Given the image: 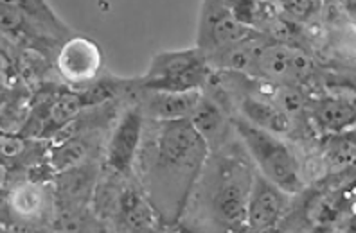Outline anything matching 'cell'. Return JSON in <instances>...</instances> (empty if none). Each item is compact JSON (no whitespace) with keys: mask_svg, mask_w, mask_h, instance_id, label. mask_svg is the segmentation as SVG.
<instances>
[{"mask_svg":"<svg viewBox=\"0 0 356 233\" xmlns=\"http://www.w3.org/2000/svg\"><path fill=\"white\" fill-rule=\"evenodd\" d=\"M209 155L207 144L189 121L153 122L146 119L135 162V180L164 228H177Z\"/></svg>","mask_w":356,"mask_h":233,"instance_id":"6da1fadb","label":"cell"},{"mask_svg":"<svg viewBox=\"0 0 356 233\" xmlns=\"http://www.w3.org/2000/svg\"><path fill=\"white\" fill-rule=\"evenodd\" d=\"M256 167L239 140L213 151L184 207L177 233H248L247 207Z\"/></svg>","mask_w":356,"mask_h":233,"instance_id":"7a4b0ae2","label":"cell"},{"mask_svg":"<svg viewBox=\"0 0 356 233\" xmlns=\"http://www.w3.org/2000/svg\"><path fill=\"white\" fill-rule=\"evenodd\" d=\"M234 130L257 173L290 196H297L305 190L300 155L290 140L259 130L238 116H234Z\"/></svg>","mask_w":356,"mask_h":233,"instance_id":"3957f363","label":"cell"},{"mask_svg":"<svg viewBox=\"0 0 356 233\" xmlns=\"http://www.w3.org/2000/svg\"><path fill=\"white\" fill-rule=\"evenodd\" d=\"M214 72L207 58L196 47L159 52L149 61L144 76L135 79V88L146 92H204Z\"/></svg>","mask_w":356,"mask_h":233,"instance_id":"277c9868","label":"cell"},{"mask_svg":"<svg viewBox=\"0 0 356 233\" xmlns=\"http://www.w3.org/2000/svg\"><path fill=\"white\" fill-rule=\"evenodd\" d=\"M252 78L265 79L281 87H299L308 90V87L317 85L322 76L318 74L315 60L305 47L266 40L257 52Z\"/></svg>","mask_w":356,"mask_h":233,"instance_id":"5b68a950","label":"cell"},{"mask_svg":"<svg viewBox=\"0 0 356 233\" xmlns=\"http://www.w3.org/2000/svg\"><path fill=\"white\" fill-rule=\"evenodd\" d=\"M56 214L52 182L18 180L4 190V221L27 228L51 230Z\"/></svg>","mask_w":356,"mask_h":233,"instance_id":"8992f818","label":"cell"},{"mask_svg":"<svg viewBox=\"0 0 356 233\" xmlns=\"http://www.w3.org/2000/svg\"><path fill=\"white\" fill-rule=\"evenodd\" d=\"M144 126H146V116L131 97L130 104L122 108L115 124L110 128L103 160H101L103 169L122 178H135V162L139 156Z\"/></svg>","mask_w":356,"mask_h":233,"instance_id":"52a82bcc","label":"cell"},{"mask_svg":"<svg viewBox=\"0 0 356 233\" xmlns=\"http://www.w3.org/2000/svg\"><path fill=\"white\" fill-rule=\"evenodd\" d=\"M54 67L67 88L81 92L103 76V49L96 40L87 36H70L65 44L58 47Z\"/></svg>","mask_w":356,"mask_h":233,"instance_id":"ba28073f","label":"cell"},{"mask_svg":"<svg viewBox=\"0 0 356 233\" xmlns=\"http://www.w3.org/2000/svg\"><path fill=\"white\" fill-rule=\"evenodd\" d=\"M256 33L257 31L239 22L227 2H202L196 31V49L205 58L241 44L245 40L252 38Z\"/></svg>","mask_w":356,"mask_h":233,"instance_id":"9c48e42d","label":"cell"},{"mask_svg":"<svg viewBox=\"0 0 356 233\" xmlns=\"http://www.w3.org/2000/svg\"><path fill=\"white\" fill-rule=\"evenodd\" d=\"M308 122L317 137L351 133L356 128V92H312Z\"/></svg>","mask_w":356,"mask_h":233,"instance_id":"30bf717a","label":"cell"},{"mask_svg":"<svg viewBox=\"0 0 356 233\" xmlns=\"http://www.w3.org/2000/svg\"><path fill=\"white\" fill-rule=\"evenodd\" d=\"M291 198L293 196L286 194L284 190L256 171L247 207L248 233H261L277 228L293 205Z\"/></svg>","mask_w":356,"mask_h":233,"instance_id":"8fae6325","label":"cell"},{"mask_svg":"<svg viewBox=\"0 0 356 233\" xmlns=\"http://www.w3.org/2000/svg\"><path fill=\"white\" fill-rule=\"evenodd\" d=\"M189 122L195 131L207 144L209 151H218L223 146L236 139L234 115L218 95L213 92L204 90L200 103L195 108Z\"/></svg>","mask_w":356,"mask_h":233,"instance_id":"7c38bea8","label":"cell"},{"mask_svg":"<svg viewBox=\"0 0 356 233\" xmlns=\"http://www.w3.org/2000/svg\"><path fill=\"white\" fill-rule=\"evenodd\" d=\"M135 83V79H134ZM204 92H146L134 88V99L143 110L144 116L153 122L189 121L200 103Z\"/></svg>","mask_w":356,"mask_h":233,"instance_id":"4fadbf2b","label":"cell"},{"mask_svg":"<svg viewBox=\"0 0 356 233\" xmlns=\"http://www.w3.org/2000/svg\"><path fill=\"white\" fill-rule=\"evenodd\" d=\"M321 156L326 176H340L356 169V139L353 133L322 137Z\"/></svg>","mask_w":356,"mask_h":233,"instance_id":"5bb4252c","label":"cell"},{"mask_svg":"<svg viewBox=\"0 0 356 233\" xmlns=\"http://www.w3.org/2000/svg\"><path fill=\"white\" fill-rule=\"evenodd\" d=\"M277 13L288 22L300 26V24L313 22L324 9V2L313 0H286V2H274Z\"/></svg>","mask_w":356,"mask_h":233,"instance_id":"9a60e30c","label":"cell"},{"mask_svg":"<svg viewBox=\"0 0 356 233\" xmlns=\"http://www.w3.org/2000/svg\"><path fill=\"white\" fill-rule=\"evenodd\" d=\"M308 233H330L327 226H317V228H312Z\"/></svg>","mask_w":356,"mask_h":233,"instance_id":"2e32d148","label":"cell"},{"mask_svg":"<svg viewBox=\"0 0 356 233\" xmlns=\"http://www.w3.org/2000/svg\"><path fill=\"white\" fill-rule=\"evenodd\" d=\"M149 233H177V232L171 228H164V226H161V228H155L153 232H149Z\"/></svg>","mask_w":356,"mask_h":233,"instance_id":"e0dca14e","label":"cell"},{"mask_svg":"<svg viewBox=\"0 0 356 233\" xmlns=\"http://www.w3.org/2000/svg\"><path fill=\"white\" fill-rule=\"evenodd\" d=\"M261 233H282L279 228H272V230H266V232H261Z\"/></svg>","mask_w":356,"mask_h":233,"instance_id":"ac0fdd59","label":"cell"},{"mask_svg":"<svg viewBox=\"0 0 356 233\" xmlns=\"http://www.w3.org/2000/svg\"><path fill=\"white\" fill-rule=\"evenodd\" d=\"M351 133H353V137H355V139H356V128H355V130L351 131Z\"/></svg>","mask_w":356,"mask_h":233,"instance_id":"d6986e66","label":"cell"}]
</instances>
